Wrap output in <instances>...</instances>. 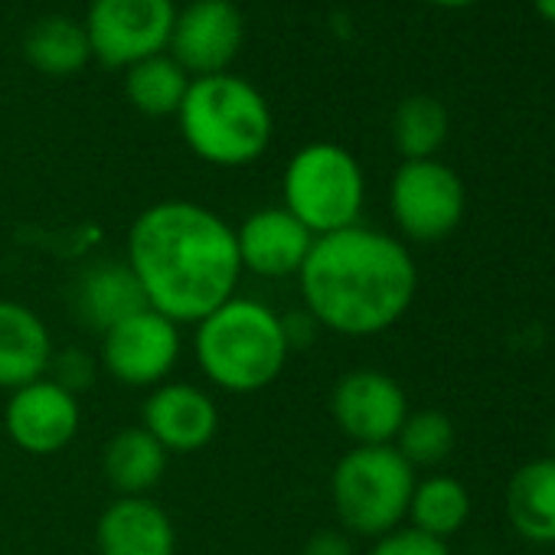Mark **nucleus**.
<instances>
[{
	"label": "nucleus",
	"mask_w": 555,
	"mask_h": 555,
	"mask_svg": "<svg viewBox=\"0 0 555 555\" xmlns=\"http://www.w3.org/2000/svg\"><path fill=\"white\" fill-rule=\"evenodd\" d=\"M125 264L147 308L173 324H199L238 295L242 261L235 229L193 199H160L138 212L125 242Z\"/></svg>",
	"instance_id": "obj_1"
},
{
	"label": "nucleus",
	"mask_w": 555,
	"mask_h": 555,
	"mask_svg": "<svg viewBox=\"0 0 555 555\" xmlns=\"http://www.w3.org/2000/svg\"><path fill=\"white\" fill-rule=\"evenodd\" d=\"M298 288L318 327L340 337H376L415 305L418 264L402 238L357 222L314 238Z\"/></svg>",
	"instance_id": "obj_2"
},
{
	"label": "nucleus",
	"mask_w": 555,
	"mask_h": 555,
	"mask_svg": "<svg viewBox=\"0 0 555 555\" xmlns=\"http://www.w3.org/2000/svg\"><path fill=\"white\" fill-rule=\"evenodd\" d=\"M193 327V360L199 373L212 389L229 396L268 389L295 353L285 318L258 298L232 295Z\"/></svg>",
	"instance_id": "obj_3"
},
{
	"label": "nucleus",
	"mask_w": 555,
	"mask_h": 555,
	"mask_svg": "<svg viewBox=\"0 0 555 555\" xmlns=\"http://www.w3.org/2000/svg\"><path fill=\"white\" fill-rule=\"evenodd\" d=\"M173 118L186 147L212 167L255 164L274 134L268 99L248 79L232 73L190 79Z\"/></svg>",
	"instance_id": "obj_4"
},
{
	"label": "nucleus",
	"mask_w": 555,
	"mask_h": 555,
	"mask_svg": "<svg viewBox=\"0 0 555 555\" xmlns=\"http://www.w3.org/2000/svg\"><path fill=\"white\" fill-rule=\"evenodd\" d=\"M415 467L392 444H353L331 470V503L350 535L379 539L405 522Z\"/></svg>",
	"instance_id": "obj_5"
},
{
	"label": "nucleus",
	"mask_w": 555,
	"mask_h": 555,
	"mask_svg": "<svg viewBox=\"0 0 555 555\" xmlns=\"http://www.w3.org/2000/svg\"><path fill=\"white\" fill-rule=\"evenodd\" d=\"M363 203L366 177L347 147L334 141H314L288 160L282 177V206L305 222L314 238L357 225Z\"/></svg>",
	"instance_id": "obj_6"
},
{
	"label": "nucleus",
	"mask_w": 555,
	"mask_h": 555,
	"mask_svg": "<svg viewBox=\"0 0 555 555\" xmlns=\"http://www.w3.org/2000/svg\"><path fill=\"white\" fill-rule=\"evenodd\" d=\"M389 212L402 242H444L467 212V190L444 160H402L389 180Z\"/></svg>",
	"instance_id": "obj_7"
},
{
	"label": "nucleus",
	"mask_w": 555,
	"mask_h": 555,
	"mask_svg": "<svg viewBox=\"0 0 555 555\" xmlns=\"http://www.w3.org/2000/svg\"><path fill=\"white\" fill-rule=\"evenodd\" d=\"M173 17V0H92L82 27L102 66L128 69L167 50Z\"/></svg>",
	"instance_id": "obj_8"
},
{
	"label": "nucleus",
	"mask_w": 555,
	"mask_h": 555,
	"mask_svg": "<svg viewBox=\"0 0 555 555\" xmlns=\"http://www.w3.org/2000/svg\"><path fill=\"white\" fill-rule=\"evenodd\" d=\"M99 340V366L115 383L131 389H154L167 383L183 350L180 324L157 314L154 308L134 311L131 318L108 327Z\"/></svg>",
	"instance_id": "obj_9"
},
{
	"label": "nucleus",
	"mask_w": 555,
	"mask_h": 555,
	"mask_svg": "<svg viewBox=\"0 0 555 555\" xmlns=\"http://www.w3.org/2000/svg\"><path fill=\"white\" fill-rule=\"evenodd\" d=\"M409 412L405 389L383 370H350L331 389L334 425L353 444H392Z\"/></svg>",
	"instance_id": "obj_10"
},
{
	"label": "nucleus",
	"mask_w": 555,
	"mask_h": 555,
	"mask_svg": "<svg viewBox=\"0 0 555 555\" xmlns=\"http://www.w3.org/2000/svg\"><path fill=\"white\" fill-rule=\"evenodd\" d=\"M4 428L30 457H50L69 448L82 428V402L50 376L21 386L8 396Z\"/></svg>",
	"instance_id": "obj_11"
},
{
	"label": "nucleus",
	"mask_w": 555,
	"mask_h": 555,
	"mask_svg": "<svg viewBox=\"0 0 555 555\" xmlns=\"http://www.w3.org/2000/svg\"><path fill=\"white\" fill-rule=\"evenodd\" d=\"M245 40V24L232 0H193L173 17L170 56L190 79L229 73Z\"/></svg>",
	"instance_id": "obj_12"
},
{
	"label": "nucleus",
	"mask_w": 555,
	"mask_h": 555,
	"mask_svg": "<svg viewBox=\"0 0 555 555\" xmlns=\"http://www.w3.org/2000/svg\"><path fill=\"white\" fill-rule=\"evenodd\" d=\"M235 245L242 271L264 282H282V278H298L305 268L314 248V232L285 206H264L242 219L235 229Z\"/></svg>",
	"instance_id": "obj_13"
},
{
	"label": "nucleus",
	"mask_w": 555,
	"mask_h": 555,
	"mask_svg": "<svg viewBox=\"0 0 555 555\" xmlns=\"http://www.w3.org/2000/svg\"><path fill=\"white\" fill-rule=\"evenodd\" d=\"M141 428L167 454H196L209 448L219 431V405L206 389L167 379L147 392Z\"/></svg>",
	"instance_id": "obj_14"
},
{
	"label": "nucleus",
	"mask_w": 555,
	"mask_h": 555,
	"mask_svg": "<svg viewBox=\"0 0 555 555\" xmlns=\"http://www.w3.org/2000/svg\"><path fill=\"white\" fill-rule=\"evenodd\" d=\"M99 555H177L170 513L151 496H118L95 522Z\"/></svg>",
	"instance_id": "obj_15"
},
{
	"label": "nucleus",
	"mask_w": 555,
	"mask_h": 555,
	"mask_svg": "<svg viewBox=\"0 0 555 555\" xmlns=\"http://www.w3.org/2000/svg\"><path fill=\"white\" fill-rule=\"evenodd\" d=\"M53 337L47 321L21 305L0 301V389H21L50 373L53 363Z\"/></svg>",
	"instance_id": "obj_16"
},
{
	"label": "nucleus",
	"mask_w": 555,
	"mask_h": 555,
	"mask_svg": "<svg viewBox=\"0 0 555 555\" xmlns=\"http://www.w3.org/2000/svg\"><path fill=\"white\" fill-rule=\"evenodd\" d=\"M73 308L76 318L92 334L102 337L118 321L147 308V301L141 295V285L134 282L131 268L121 258V261H95L79 274V282L73 288Z\"/></svg>",
	"instance_id": "obj_17"
},
{
	"label": "nucleus",
	"mask_w": 555,
	"mask_h": 555,
	"mask_svg": "<svg viewBox=\"0 0 555 555\" xmlns=\"http://www.w3.org/2000/svg\"><path fill=\"white\" fill-rule=\"evenodd\" d=\"M506 519L532 545H555V457H532L506 483Z\"/></svg>",
	"instance_id": "obj_18"
},
{
	"label": "nucleus",
	"mask_w": 555,
	"mask_h": 555,
	"mask_svg": "<svg viewBox=\"0 0 555 555\" xmlns=\"http://www.w3.org/2000/svg\"><path fill=\"white\" fill-rule=\"evenodd\" d=\"M167 451L138 425L121 428L102 451V474L118 496H147L167 470Z\"/></svg>",
	"instance_id": "obj_19"
},
{
	"label": "nucleus",
	"mask_w": 555,
	"mask_h": 555,
	"mask_svg": "<svg viewBox=\"0 0 555 555\" xmlns=\"http://www.w3.org/2000/svg\"><path fill=\"white\" fill-rule=\"evenodd\" d=\"M405 519L409 526L448 542L470 519V490L451 474H428L415 480Z\"/></svg>",
	"instance_id": "obj_20"
},
{
	"label": "nucleus",
	"mask_w": 555,
	"mask_h": 555,
	"mask_svg": "<svg viewBox=\"0 0 555 555\" xmlns=\"http://www.w3.org/2000/svg\"><path fill=\"white\" fill-rule=\"evenodd\" d=\"M24 56L43 76H73L92 60L86 27L73 17H43L24 37Z\"/></svg>",
	"instance_id": "obj_21"
},
{
	"label": "nucleus",
	"mask_w": 555,
	"mask_h": 555,
	"mask_svg": "<svg viewBox=\"0 0 555 555\" xmlns=\"http://www.w3.org/2000/svg\"><path fill=\"white\" fill-rule=\"evenodd\" d=\"M186 89H190V76L167 53L147 56V60L125 69V95H128V102L141 115H151V118L177 115Z\"/></svg>",
	"instance_id": "obj_22"
},
{
	"label": "nucleus",
	"mask_w": 555,
	"mask_h": 555,
	"mask_svg": "<svg viewBox=\"0 0 555 555\" xmlns=\"http://www.w3.org/2000/svg\"><path fill=\"white\" fill-rule=\"evenodd\" d=\"M451 134V115L435 95H409L392 112V144L402 160H431Z\"/></svg>",
	"instance_id": "obj_23"
},
{
	"label": "nucleus",
	"mask_w": 555,
	"mask_h": 555,
	"mask_svg": "<svg viewBox=\"0 0 555 555\" xmlns=\"http://www.w3.org/2000/svg\"><path fill=\"white\" fill-rule=\"evenodd\" d=\"M457 441L454 422L438 412V409H418L409 412V418L402 422L392 448L418 470V467H438L451 457Z\"/></svg>",
	"instance_id": "obj_24"
},
{
	"label": "nucleus",
	"mask_w": 555,
	"mask_h": 555,
	"mask_svg": "<svg viewBox=\"0 0 555 555\" xmlns=\"http://www.w3.org/2000/svg\"><path fill=\"white\" fill-rule=\"evenodd\" d=\"M366 555H451L444 539H435L409 522L383 532L379 539H373Z\"/></svg>",
	"instance_id": "obj_25"
},
{
	"label": "nucleus",
	"mask_w": 555,
	"mask_h": 555,
	"mask_svg": "<svg viewBox=\"0 0 555 555\" xmlns=\"http://www.w3.org/2000/svg\"><path fill=\"white\" fill-rule=\"evenodd\" d=\"M95 360L89 357V353H82V350H60V353H53V363H50V379L53 383H60L63 389H69V392H82V389H89L92 386V379H95Z\"/></svg>",
	"instance_id": "obj_26"
},
{
	"label": "nucleus",
	"mask_w": 555,
	"mask_h": 555,
	"mask_svg": "<svg viewBox=\"0 0 555 555\" xmlns=\"http://www.w3.org/2000/svg\"><path fill=\"white\" fill-rule=\"evenodd\" d=\"M305 555H357V552H353L350 532H344V529H321V532H314L308 539Z\"/></svg>",
	"instance_id": "obj_27"
},
{
	"label": "nucleus",
	"mask_w": 555,
	"mask_h": 555,
	"mask_svg": "<svg viewBox=\"0 0 555 555\" xmlns=\"http://www.w3.org/2000/svg\"><path fill=\"white\" fill-rule=\"evenodd\" d=\"M529 4H532L535 17H539L542 24L555 27V0H529Z\"/></svg>",
	"instance_id": "obj_28"
},
{
	"label": "nucleus",
	"mask_w": 555,
	"mask_h": 555,
	"mask_svg": "<svg viewBox=\"0 0 555 555\" xmlns=\"http://www.w3.org/2000/svg\"><path fill=\"white\" fill-rule=\"evenodd\" d=\"M435 8H444V11H464V8H474L480 0H428Z\"/></svg>",
	"instance_id": "obj_29"
},
{
	"label": "nucleus",
	"mask_w": 555,
	"mask_h": 555,
	"mask_svg": "<svg viewBox=\"0 0 555 555\" xmlns=\"http://www.w3.org/2000/svg\"><path fill=\"white\" fill-rule=\"evenodd\" d=\"M548 448H552V457H555V422H552V431H548Z\"/></svg>",
	"instance_id": "obj_30"
}]
</instances>
